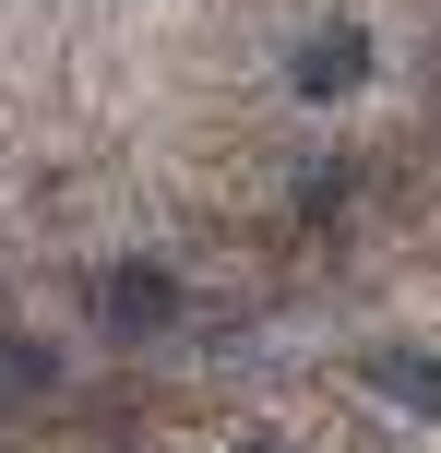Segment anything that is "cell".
I'll return each instance as SVG.
<instances>
[{"mask_svg": "<svg viewBox=\"0 0 441 453\" xmlns=\"http://www.w3.org/2000/svg\"><path fill=\"white\" fill-rule=\"evenodd\" d=\"M167 322H179V287H167L156 263H108L95 274V334L108 346H156Z\"/></svg>", "mask_w": 441, "mask_h": 453, "instance_id": "obj_1", "label": "cell"}, {"mask_svg": "<svg viewBox=\"0 0 441 453\" xmlns=\"http://www.w3.org/2000/svg\"><path fill=\"white\" fill-rule=\"evenodd\" d=\"M358 72H370V36H358V24H310V36H299V72H286V84L323 108V96H346Z\"/></svg>", "mask_w": 441, "mask_h": 453, "instance_id": "obj_2", "label": "cell"}, {"mask_svg": "<svg viewBox=\"0 0 441 453\" xmlns=\"http://www.w3.org/2000/svg\"><path fill=\"white\" fill-rule=\"evenodd\" d=\"M370 382L394 394V406H418V418H441V358H418V346H370Z\"/></svg>", "mask_w": 441, "mask_h": 453, "instance_id": "obj_3", "label": "cell"}]
</instances>
